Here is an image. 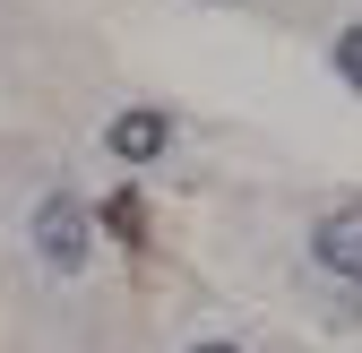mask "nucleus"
<instances>
[{"label": "nucleus", "mask_w": 362, "mask_h": 353, "mask_svg": "<svg viewBox=\"0 0 362 353\" xmlns=\"http://www.w3.org/2000/svg\"><path fill=\"white\" fill-rule=\"evenodd\" d=\"M35 250H43V268H52V276H78V268H86V207H78V198H43Z\"/></svg>", "instance_id": "obj_1"}, {"label": "nucleus", "mask_w": 362, "mask_h": 353, "mask_svg": "<svg viewBox=\"0 0 362 353\" xmlns=\"http://www.w3.org/2000/svg\"><path fill=\"white\" fill-rule=\"evenodd\" d=\"M320 268L328 276H345V285H362V215H337V225H320Z\"/></svg>", "instance_id": "obj_2"}, {"label": "nucleus", "mask_w": 362, "mask_h": 353, "mask_svg": "<svg viewBox=\"0 0 362 353\" xmlns=\"http://www.w3.org/2000/svg\"><path fill=\"white\" fill-rule=\"evenodd\" d=\"M112 155L121 164H156L164 155V112H121L112 121Z\"/></svg>", "instance_id": "obj_3"}, {"label": "nucleus", "mask_w": 362, "mask_h": 353, "mask_svg": "<svg viewBox=\"0 0 362 353\" xmlns=\"http://www.w3.org/2000/svg\"><path fill=\"white\" fill-rule=\"evenodd\" d=\"M337 69H345V86H362V26L337 35Z\"/></svg>", "instance_id": "obj_4"}, {"label": "nucleus", "mask_w": 362, "mask_h": 353, "mask_svg": "<svg viewBox=\"0 0 362 353\" xmlns=\"http://www.w3.org/2000/svg\"><path fill=\"white\" fill-rule=\"evenodd\" d=\"M199 353H242V345H199Z\"/></svg>", "instance_id": "obj_5"}]
</instances>
